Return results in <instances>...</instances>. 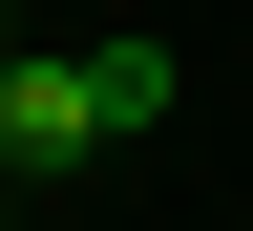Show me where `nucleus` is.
<instances>
[{"instance_id":"nucleus-1","label":"nucleus","mask_w":253,"mask_h":231,"mask_svg":"<svg viewBox=\"0 0 253 231\" xmlns=\"http://www.w3.org/2000/svg\"><path fill=\"white\" fill-rule=\"evenodd\" d=\"M169 126V42H21V84H0V168L42 189L84 168V147H148Z\"/></svg>"},{"instance_id":"nucleus-2","label":"nucleus","mask_w":253,"mask_h":231,"mask_svg":"<svg viewBox=\"0 0 253 231\" xmlns=\"http://www.w3.org/2000/svg\"><path fill=\"white\" fill-rule=\"evenodd\" d=\"M0 84H21V21H0Z\"/></svg>"}]
</instances>
